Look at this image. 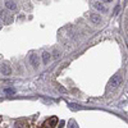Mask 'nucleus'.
<instances>
[{"instance_id": "obj_11", "label": "nucleus", "mask_w": 128, "mask_h": 128, "mask_svg": "<svg viewBox=\"0 0 128 128\" xmlns=\"http://www.w3.org/2000/svg\"><path fill=\"white\" fill-rule=\"evenodd\" d=\"M4 92H5V94H10V95H13L16 91H14L13 88H5V90H4Z\"/></svg>"}, {"instance_id": "obj_3", "label": "nucleus", "mask_w": 128, "mask_h": 128, "mask_svg": "<svg viewBox=\"0 0 128 128\" xmlns=\"http://www.w3.org/2000/svg\"><path fill=\"white\" fill-rule=\"evenodd\" d=\"M0 73L4 74V76H9V74H12V68H10L9 63H3L2 66H0Z\"/></svg>"}, {"instance_id": "obj_14", "label": "nucleus", "mask_w": 128, "mask_h": 128, "mask_svg": "<svg viewBox=\"0 0 128 128\" xmlns=\"http://www.w3.org/2000/svg\"><path fill=\"white\" fill-rule=\"evenodd\" d=\"M0 27H2V23H0Z\"/></svg>"}, {"instance_id": "obj_10", "label": "nucleus", "mask_w": 128, "mask_h": 128, "mask_svg": "<svg viewBox=\"0 0 128 128\" xmlns=\"http://www.w3.org/2000/svg\"><path fill=\"white\" fill-rule=\"evenodd\" d=\"M52 56H54L55 59H58V58L60 56V52H59L58 50H54V51H52Z\"/></svg>"}, {"instance_id": "obj_5", "label": "nucleus", "mask_w": 128, "mask_h": 128, "mask_svg": "<svg viewBox=\"0 0 128 128\" xmlns=\"http://www.w3.org/2000/svg\"><path fill=\"white\" fill-rule=\"evenodd\" d=\"M30 62H31V64H32L35 68L38 67V56H37L36 54H31V55H30Z\"/></svg>"}, {"instance_id": "obj_13", "label": "nucleus", "mask_w": 128, "mask_h": 128, "mask_svg": "<svg viewBox=\"0 0 128 128\" xmlns=\"http://www.w3.org/2000/svg\"><path fill=\"white\" fill-rule=\"evenodd\" d=\"M113 0H102V3H112Z\"/></svg>"}, {"instance_id": "obj_4", "label": "nucleus", "mask_w": 128, "mask_h": 128, "mask_svg": "<svg viewBox=\"0 0 128 128\" xmlns=\"http://www.w3.org/2000/svg\"><path fill=\"white\" fill-rule=\"evenodd\" d=\"M90 19H91V22H92V23H95V24L101 23V17H100L99 14H96V13L90 14Z\"/></svg>"}, {"instance_id": "obj_1", "label": "nucleus", "mask_w": 128, "mask_h": 128, "mask_svg": "<svg viewBox=\"0 0 128 128\" xmlns=\"http://www.w3.org/2000/svg\"><path fill=\"white\" fill-rule=\"evenodd\" d=\"M120 83H122V76H119V74H114L109 81L110 87H113V88H116L118 86H120Z\"/></svg>"}, {"instance_id": "obj_7", "label": "nucleus", "mask_w": 128, "mask_h": 128, "mask_svg": "<svg viewBox=\"0 0 128 128\" xmlns=\"http://www.w3.org/2000/svg\"><path fill=\"white\" fill-rule=\"evenodd\" d=\"M94 6H95V9H98V10H100V12H106V8L102 5V3H99V2H95L94 3Z\"/></svg>"}, {"instance_id": "obj_12", "label": "nucleus", "mask_w": 128, "mask_h": 128, "mask_svg": "<svg viewBox=\"0 0 128 128\" xmlns=\"http://www.w3.org/2000/svg\"><path fill=\"white\" fill-rule=\"evenodd\" d=\"M119 9H120V6L118 5V6H116V8L114 9V13H115V14H118V12H119Z\"/></svg>"}, {"instance_id": "obj_8", "label": "nucleus", "mask_w": 128, "mask_h": 128, "mask_svg": "<svg viewBox=\"0 0 128 128\" xmlns=\"http://www.w3.org/2000/svg\"><path fill=\"white\" fill-rule=\"evenodd\" d=\"M55 123H56V118H52V119H50V122H46L42 128H52L54 126H51V124H55Z\"/></svg>"}, {"instance_id": "obj_6", "label": "nucleus", "mask_w": 128, "mask_h": 128, "mask_svg": "<svg viewBox=\"0 0 128 128\" xmlns=\"http://www.w3.org/2000/svg\"><path fill=\"white\" fill-rule=\"evenodd\" d=\"M5 6L8 10H16L17 9V4L14 2H10V0H6L5 2Z\"/></svg>"}, {"instance_id": "obj_9", "label": "nucleus", "mask_w": 128, "mask_h": 128, "mask_svg": "<svg viewBox=\"0 0 128 128\" xmlns=\"http://www.w3.org/2000/svg\"><path fill=\"white\" fill-rule=\"evenodd\" d=\"M49 59H50V54L48 51H44V52H42V62H44V64H48Z\"/></svg>"}, {"instance_id": "obj_2", "label": "nucleus", "mask_w": 128, "mask_h": 128, "mask_svg": "<svg viewBox=\"0 0 128 128\" xmlns=\"http://www.w3.org/2000/svg\"><path fill=\"white\" fill-rule=\"evenodd\" d=\"M2 18H3V22L6 23V24L13 23V16L10 14L8 10H3V12H2Z\"/></svg>"}]
</instances>
